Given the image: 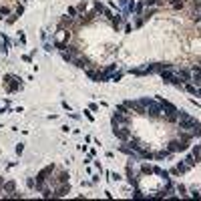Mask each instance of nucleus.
Wrapping results in <instances>:
<instances>
[{
    "mask_svg": "<svg viewBox=\"0 0 201 201\" xmlns=\"http://www.w3.org/2000/svg\"><path fill=\"white\" fill-rule=\"evenodd\" d=\"M86 153H88V157H95V155H97V151H95V149H88Z\"/></svg>",
    "mask_w": 201,
    "mask_h": 201,
    "instance_id": "obj_41",
    "label": "nucleus"
},
{
    "mask_svg": "<svg viewBox=\"0 0 201 201\" xmlns=\"http://www.w3.org/2000/svg\"><path fill=\"white\" fill-rule=\"evenodd\" d=\"M191 155H193V157H195L197 161H201V145H195V147H193Z\"/></svg>",
    "mask_w": 201,
    "mask_h": 201,
    "instance_id": "obj_23",
    "label": "nucleus"
},
{
    "mask_svg": "<svg viewBox=\"0 0 201 201\" xmlns=\"http://www.w3.org/2000/svg\"><path fill=\"white\" fill-rule=\"evenodd\" d=\"M109 179H111V181H121V179H123V177H121L119 173H117V171H113V173H111V177H109Z\"/></svg>",
    "mask_w": 201,
    "mask_h": 201,
    "instance_id": "obj_29",
    "label": "nucleus"
},
{
    "mask_svg": "<svg viewBox=\"0 0 201 201\" xmlns=\"http://www.w3.org/2000/svg\"><path fill=\"white\" fill-rule=\"evenodd\" d=\"M185 163H187V167L191 169V167H195V165H197V159H195L193 155H187V157H185Z\"/></svg>",
    "mask_w": 201,
    "mask_h": 201,
    "instance_id": "obj_22",
    "label": "nucleus"
},
{
    "mask_svg": "<svg viewBox=\"0 0 201 201\" xmlns=\"http://www.w3.org/2000/svg\"><path fill=\"white\" fill-rule=\"evenodd\" d=\"M18 18H20V16H18V14H10V16H8V18H6V24H14V22H16V20H18Z\"/></svg>",
    "mask_w": 201,
    "mask_h": 201,
    "instance_id": "obj_26",
    "label": "nucleus"
},
{
    "mask_svg": "<svg viewBox=\"0 0 201 201\" xmlns=\"http://www.w3.org/2000/svg\"><path fill=\"white\" fill-rule=\"evenodd\" d=\"M109 22H111V26H113V28H115V30L119 32V30H121V26H123V22H125V16H123L121 12H115V16H113V18L109 20Z\"/></svg>",
    "mask_w": 201,
    "mask_h": 201,
    "instance_id": "obj_11",
    "label": "nucleus"
},
{
    "mask_svg": "<svg viewBox=\"0 0 201 201\" xmlns=\"http://www.w3.org/2000/svg\"><path fill=\"white\" fill-rule=\"evenodd\" d=\"M111 125H113V129H131V117H119L113 113Z\"/></svg>",
    "mask_w": 201,
    "mask_h": 201,
    "instance_id": "obj_7",
    "label": "nucleus"
},
{
    "mask_svg": "<svg viewBox=\"0 0 201 201\" xmlns=\"http://www.w3.org/2000/svg\"><path fill=\"white\" fill-rule=\"evenodd\" d=\"M77 10H79V14H84V12L88 10V4L82 0V2H79V4H77Z\"/></svg>",
    "mask_w": 201,
    "mask_h": 201,
    "instance_id": "obj_21",
    "label": "nucleus"
},
{
    "mask_svg": "<svg viewBox=\"0 0 201 201\" xmlns=\"http://www.w3.org/2000/svg\"><path fill=\"white\" fill-rule=\"evenodd\" d=\"M113 73H117V64H115V62H113V64H107L103 71L99 69V73H97V77H95L93 82H109L111 77H113Z\"/></svg>",
    "mask_w": 201,
    "mask_h": 201,
    "instance_id": "obj_3",
    "label": "nucleus"
},
{
    "mask_svg": "<svg viewBox=\"0 0 201 201\" xmlns=\"http://www.w3.org/2000/svg\"><path fill=\"white\" fill-rule=\"evenodd\" d=\"M58 28H62V30H71V32H77L80 28V24H79V20L77 18H71V16H62L60 20H58Z\"/></svg>",
    "mask_w": 201,
    "mask_h": 201,
    "instance_id": "obj_5",
    "label": "nucleus"
},
{
    "mask_svg": "<svg viewBox=\"0 0 201 201\" xmlns=\"http://www.w3.org/2000/svg\"><path fill=\"white\" fill-rule=\"evenodd\" d=\"M18 44H26V34L22 30H18Z\"/></svg>",
    "mask_w": 201,
    "mask_h": 201,
    "instance_id": "obj_27",
    "label": "nucleus"
},
{
    "mask_svg": "<svg viewBox=\"0 0 201 201\" xmlns=\"http://www.w3.org/2000/svg\"><path fill=\"white\" fill-rule=\"evenodd\" d=\"M175 169L179 171V175H181V173H187V171H189V167H187V163H185V159H183V161H179V163L175 165Z\"/></svg>",
    "mask_w": 201,
    "mask_h": 201,
    "instance_id": "obj_18",
    "label": "nucleus"
},
{
    "mask_svg": "<svg viewBox=\"0 0 201 201\" xmlns=\"http://www.w3.org/2000/svg\"><path fill=\"white\" fill-rule=\"evenodd\" d=\"M22 12H24V6L20 4V6H16V10H14V14H18V16H22Z\"/></svg>",
    "mask_w": 201,
    "mask_h": 201,
    "instance_id": "obj_32",
    "label": "nucleus"
},
{
    "mask_svg": "<svg viewBox=\"0 0 201 201\" xmlns=\"http://www.w3.org/2000/svg\"><path fill=\"white\" fill-rule=\"evenodd\" d=\"M145 6H159V0H145Z\"/></svg>",
    "mask_w": 201,
    "mask_h": 201,
    "instance_id": "obj_31",
    "label": "nucleus"
},
{
    "mask_svg": "<svg viewBox=\"0 0 201 201\" xmlns=\"http://www.w3.org/2000/svg\"><path fill=\"white\" fill-rule=\"evenodd\" d=\"M123 105H125L131 113H135V115L145 117V113H147V109L141 105V101H139V99H127V101H123Z\"/></svg>",
    "mask_w": 201,
    "mask_h": 201,
    "instance_id": "obj_4",
    "label": "nucleus"
},
{
    "mask_svg": "<svg viewBox=\"0 0 201 201\" xmlns=\"http://www.w3.org/2000/svg\"><path fill=\"white\" fill-rule=\"evenodd\" d=\"M139 169H141V175H153V165L149 163H139Z\"/></svg>",
    "mask_w": 201,
    "mask_h": 201,
    "instance_id": "obj_17",
    "label": "nucleus"
},
{
    "mask_svg": "<svg viewBox=\"0 0 201 201\" xmlns=\"http://www.w3.org/2000/svg\"><path fill=\"white\" fill-rule=\"evenodd\" d=\"M54 171H56V165H52V163H50V165H46L44 169H40L38 173H36V183H46V181L52 177V173H54Z\"/></svg>",
    "mask_w": 201,
    "mask_h": 201,
    "instance_id": "obj_6",
    "label": "nucleus"
},
{
    "mask_svg": "<svg viewBox=\"0 0 201 201\" xmlns=\"http://www.w3.org/2000/svg\"><path fill=\"white\" fill-rule=\"evenodd\" d=\"M0 127H2V125H0Z\"/></svg>",
    "mask_w": 201,
    "mask_h": 201,
    "instance_id": "obj_43",
    "label": "nucleus"
},
{
    "mask_svg": "<svg viewBox=\"0 0 201 201\" xmlns=\"http://www.w3.org/2000/svg\"><path fill=\"white\" fill-rule=\"evenodd\" d=\"M113 133H115V137H117L119 141H123V143L133 137V131H131V129H113Z\"/></svg>",
    "mask_w": 201,
    "mask_h": 201,
    "instance_id": "obj_9",
    "label": "nucleus"
},
{
    "mask_svg": "<svg viewBox=\"0 0 201 201\" xmlns=\"http://www.w3.org/2000/svg\"><path fill=\"white\" fill-rule=\"evenodd\" d=\"M14 191H16V183L12 179L10 181H4V185H2V197H10Z\"/></svg>",
    "mask_w": 201,
    "mask_h": 201,
    "instance_id": "obj_10",
    "label": "nucleus"
},
{
    "mask_svg": "<svg viewBox=\"0 0 201 201\" xmlns=\"http://www.w3.org/2000/svg\"><path fill=\"white\" fill-rule=\"evenodd\" d=\"M125 32H133V24H125Z\"/></svg>",
    "mask_w": 201,
    "mask_h": 201,
    "instance_id": "obj_39",
    "label": "nucleus"
},
{
    "mask_svg": "<svg viewBox=\"0 0 201 201\" xmlns=\"http://www.w3.org/2000/svg\"><path fill=\"white\" fill-rule=\"evenodd\" d=\"M169 4H171V8H173V10H185L187 0H169Z\"/></svg>",
    "mask_w": 201,
    "mask_h": 201,
    "instance_id": "obj_15",
    "label": "nucleus"
},
{
    "mask_svg": "<svg viewBox=\"0 0 201 201\" xmlns=\"http://www.w3.org/2000/svg\"><path fill=\"white\" fill-rule=\"evenodd\" d=\"M123 75H125L123 71H119V73H113V77H111V82H119V80L123 79Z\"/></svg>",
    "mask_w": 201,
    "mask_h": 201,
    "instance_id": "obj_24",
    "label": "nucleus"
},
{
    "mask_svg": "<svg viewBox=\"0 0 201 201\" xmlns=\"http://www.w3.org/2000/svg\"><path fill=\"white\" fill-rule=\"evenodd\" d=\"M84 117H86V119L91 121V123L95 121V117H93V113H91V111H84Z\"/></svg>",
    "mask_w": 201,
    "mask_h": 201,
    "instance_id": "obj_35",
    "label": "nucleus"
},
{
    "mask_svg": "<svg viewBox=\"0 0 201 201\" xmlns=\"http://www.w3.org/2000/svg\"><path fill=\"white\" fill-rule=\"evenodd\" d=\"M93 8H95V10H97V12H99V14H103V12H105V8H107V6H105V4H103V2H101V0H95V2H93Z\"/></svg>",
    "mask_w": 201,
    "mask_h": 201,
    "instance_id": "obj_19",
    "label": "nucleus"
},
{
    "mask_svg": "<svg viewBox=\"0 0 201 201\" xmlns=\"http://www.w3.org/2000/svg\"><path fill=\"white\" fill-rule=\"evenodd\" d=\"M175 75L179 77V80L185 84V82H191V71L187 67H181V69H175Z\"/></svg>",
    "mask_w": 201,
    "mask_h": 201,
    "instance_id": "obj_8",
    "label": "nucleus"
},
{
    "mask_svg": "<svg viewBox=\"0 0 201 201\" xmlns=\"http://www.w3.org/2000/svg\"><path fill=\"white\" fill-rule=\"evenodd\" d=\"M4 88L8 95H14L22 88V82H20V77L16 75H4Z\"/></svg>",
    "mask_w": 201,
    "mask_h": 201,
    "instance_id": "obj_1",
    "label": "nucleus"
},
{
    "mask_svg": "<svg viewBox=\"0 0 201 201\" xmlns=\"http://www.w3.org/2000/svg\"><path fill=\"white\" fill-rule=\"evenodd\" d=\"M8 48H10V38H8V34L0 32V50L6 54V52H8Z\"/></svg>",
    "mask_w": 201,
    "mask_h": 201,
    "instance_id": "obj_12",
    "label": "nucleus"
},
{
    "mask_svg": "<svg viewBox=\"0 0 201 201\" xmlns=\"http://www.w3.org/2000/svg\"><path fill=\"white\" fill-rule=\"evenodd\" d=\"M197 97H201V86H197Z\"/></svg>",
    "mask_w": 201,
    "mask_h": 201,
    "instance_id": "obj_42",
    "label": "nucleus"
},
{
    "mask_svg": "<svg viewBox=\"0 0 201 201\" xmlns=\"http://www.w3.org/2000/svg\"><path fill=\"white\" fill-rule=\"evenodd\" d=\"M34 183H36V181H34V179H32V177H30V179H28V181H26V185H28V189H34Z\"/></svg>",
    "mask_w": 201,
    "mask_h": 201,
    "instance_id": "obj_34",
    "label": "nucleus"
},
{
    "mask_svg": "<svg viewBox=\"0 0 201 201\" xmlns=\"http://www.w3.org/2000/svg\"><path fill=\"white\" fill-rule=\"evenodd\" d=\"M95 167H97V171H99V173H103V171H105V169H103V165H101V161H95Z\"/></svg>",
    "mask_w": 201,
    "mask_h": 201,
    "instance_id": "obj_33",
    "label": "nucleus"
},
{
    "mask_svg": "<svg viewBox=\"0 0 201 201\" xmlns=\"http://www.w3.org/2000/svg\"><path fill=\"white\" fill-rule=\"evenodd\" d=\"M88 109H91V111H99V105H97V103H91Z\"/></svg>",
    "mask_w": 201,
    "mask_h": 201,
    "instance_id": "obj_38",
    "label": "nucleus"
},
{
    "mask_svg": "<svg viewBox=\"0 0 201 201\" xmlns=\"http://www.w3.org/2000/svg\"><path fill=\"white\" fill-rule=\"evenodd\" d=\"M69 117H71V119H75V121H79V119H80L79 113H71V111H69Z\"/></svg>",
    "mask_w": 201,
    "mask_h": 201,
    "instance_id": "obj_36",
    "label": "nucleus"
},
{
    "mask_svg": "<svg viewBox=\"0 0 201 201\" xmlns=\"http://www.w3.org/2000/svg\"><path fill=\"white\" fill-rule=\"evenodd\" d=\"M165 149L171 151V153H181V151H187V149H189V141H183V139H179V137H173V139L165 145Z\"/></svg>",
    "mask_w": 201,
    "mask_h": 201,
    "instance_id": "obj_2",
    "label": "nucleus"
},
{
    "mask_svg": "<svg viewBox=\"0 0 201 201\" xmlns=\"http://www.w3.org/2000/svg\"><path fill=\"white\" fill-rule=\"evenodd\" d=\"M52 46H54V44H50V42H44V50H46V52H50V50H52Z\"/></svg>",
    "mask_w": 201,
    "mask_h": 201,
    "instance_id": "obj_37",
    "label": "nucleus"
},
{
    "mask_svg": "<svg viewBox=\"0 0 201 201\" xmlns=\"http://www.w3.org/2000/svg\"><path fill=\"white\" fill-rule=\"evenodd\" d=\"M173 153L171 151H167V149H161V151H157V153H153V159H157V161H163V159H169Z\"/></svg>",
    "mask_w": 201,
    "mask_h": 201,
    "instance_id": "obj_16",
    "label": "nucleus"
},
{
    "mask_svg": "<svg viewBox=\"0 0 201 201\" xmlns=\"http://www.w3.org/2000/svg\"><path fill=\"white\" fill-rule=\"evenodd\" d=\"M67 16H71V18H77V16H79V10H77V6H69V8H67Z\"/></svg>",
    "mask_w": 201,
    "mask_h": 201,
    "instance_id": "obj_20",
    "label": "nucleus"
},
{
    "mask_svg": "<svg viewBox=\"0 0 201 201\" xmlns=\"http://www.w3.org/2000/svg\"><path fill=\"white\" fill-rule=\"evenodd\" d=\"M115 115H119V117H133V113H131V111H129V109H127L123 103L115 107Z\"/></svg>",
    "mask_w": 201,
    "mask_h": 201,
    "instance_id": "obj_14",
    "label": "nucleus"
},
{
    "mask_svg": "<svg viewBox=\"0 0 201 201\" xmlns=\"http://www.w3.org/2000/svg\"><path fill=\"white\" fill-rule=\"evenodd\" d=\"M73 64H75V67H79V69H86V67H91L93 62H91L86 56H77V58L73 60Z\"/></svg>",
    "mask_w": 201,
    "mask_h": 201,
    "instance_id": "obj_13",
    "label": "nucleus"
},
{
    "mask_svg": "<svg viewBox=\"0 0 201 201\" xmlns=\"http://www.w3.org/2000/svg\"><path fill=\"white\" fill-rule=\"evenodd\" d=\"M22 60H24V62H30V60H32V56H30V54H24V56H22Z\"/></svg>",
    "mask_w": 201,
    "mask_h": 201,
    "instance_id": "obj_40",
    "label": "nucleus"
},
{
    "mask_svg": "<svg viewBox=\"0 0 201 201\" xmlns=\"http://www.w3.org/2000/svg\"><path fill=\"white\" fill-rule=\"evenodd\" d=\"M103 16H105V18H107V20H111V18H113V16H115V12H113V10H111V8H105V12H103Z\"/></svg>",
    "mask_w": 201,
    "mask_h": 201,
    "instance_id": "obj_25",
    "label": "nucleus"
},
{
    "mask_svg": "<svg viewBox=\"0 0 201 201\" xmlns=\"http://www.w3.org/2000/svg\"><path fill=\"white\" fill-rule=\"evenodd\" d=\"M175 191H177V193H181V195H185V191H187V189H185V185H181V183H179V185H175Z\"/></svg>",
    "mask_w": 201,
    "mask_h": 201,
    "instance_id": "obj_28",
    "label": "nucleus"
},
{
    "mask_svg": "<svg viewBox=\"0 0 201 201\" xmlns=\"http://www.w3.org/2000/svg\"><path fill=\"white\" fill-rule=\"evenodd\" d=\"M24 153V143H18L16 145V155H22Z\"/></svg>",
    "mask_w": 201,
    "mask_h": 201,
    "instance_id": "obj_30",
    "label": "nucleus"
}]
</instances>
